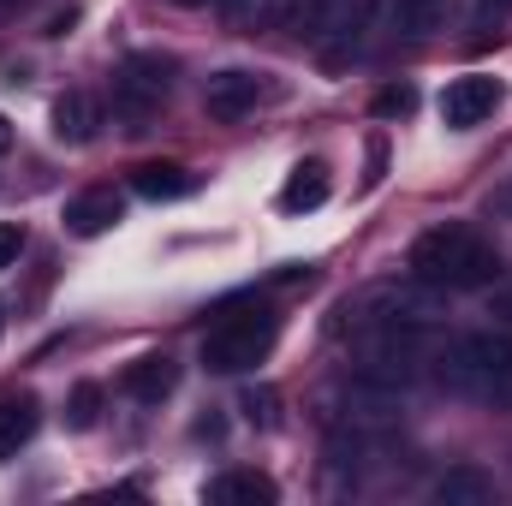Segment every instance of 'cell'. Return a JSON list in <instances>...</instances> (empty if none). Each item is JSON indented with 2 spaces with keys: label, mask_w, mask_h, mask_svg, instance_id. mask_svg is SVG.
<instances>
[{
  "label": "cell",
  "mask_w": 512,
  "mask_h": 506,
  "mask_svg": "<svg viewBox=\"0 0 512 506\" xmlns=\"http://www.w3.org/2000/svg\"><path fill=\"white\" fill-rule=\"evenodd\" d=\"M411 280L417 286H429V292H483V286H495L501 280V251L477 233V227H465V221H441V227H429L417 245H411Z\"/></svg>",
  "instance_id": "2"
},
{
  "label": "cell",
  "mask_w": 512,
  "mask_h": 506,
  "mask_svg": "<svg viewBox=\"0 0 512 506\" xmlns=\"http://www.w3.org/2000/svg\"><path fill=\"white\" fill-rule=\"evenodd\" d=\"M102 126V114H96V102L84 96V90H66L60 102H54V137L60 143H90Z\"/></svg>",
  "instance_id": "14"
},
{
  "label": "cell",
  "mask_w": 512,
  "mask_h": 506,
  "mask_svg": "<svg viewBox=\"0 0 512 506\" xmlns=\"http://www.w3.org/2000/svg\"><path fill=\"white\" fill-rule=\"evenodd\" d=\"M0 334H6V316H0Z\"/></svg>",
  "instance_id": "24"
},
{
  "label": "cell",
  "mask_w": 512,
  "mask_h": 506,
  "mask_svg": "<svg viewBox=\"0 0 512 506\" xmlns=\"http://www.w3.org/2000/svg\"><path fill=\"white\" fill-rule=\"evenodd\" d=\"M24 251V227H12V221H0V268H12Z\"/></svg>",
  "instance_id": "19"
},
{
  "label": "cell",
  "mask_w": 512,
  "mask_h": 506,
  "mask_svg": "<svg viewBox=\"0 0 512 506\" xmlns=\"http://www.w3.org/2000/svg\"><path fill=\"white\" fill-rule=\"evenodd\" d=\"M495 203H501V215H512V179H507V191H501Z\"/></svg>",
  "instance_id": "23"
},
{
  "label": "cell",
  "mask_w": 512,
  "mask_h": 506,
  "mask_svg": "<svg viewBox=\"0 0 512 506\" xmlns=\"http://www.w3.org/2000/svg\"><path fill=\"white\" fill-rule=\"evenodd\" d=\"M36 423H42V405H36L30 393H18V399H0V459H18V453L30 447Z\"/></svg>",
  "instance_id": "12"
},
{
  "label": "cell",
  "mask_w": 512,
  "mask_h": 506,
  "mask_svg": "<svg viewBox=\"0 0 512 506\" xmlns=\"http://www.w3.org/2000/svg\"><path fill=\"white\" fill-rule=\"evenodd\" d=\"M429 376L441 381L453 399L507 411L512 405V334H495V328L453 334L447 346L429 352Z\"/></svg>",
  "instance_id": "1"
},
{
  "label": "cell",
  "mask_w": 512,
  "mask_h": 506,
  "mask_svg": "<svg viewBox=\"0 0 512 506\" xmlns=\"http://www.w3.org/2000/svg\"><path fill=\"white\" fill-rule=\"evenodd\" d=\"M6 6H12V0H0V12H6Z\"/></svg>",
  "instance_id": "25"
},
{
  "label": "cell",
  "mask_w": 512,
  "mask_h": 506,
  "mask_svg": "<svg viewBox=\"0 0 512 506\" xmlns=\"http://www.w3.org/2000/svg\"><path fill=\"white\" fill-rule=\"evenodd\" d=\"M328 191H334L328 167H322V161H298V167L286 173V185H280V209H286V215H310V209L328 203Z\"/></svg>",
  "instance_id": "10"
},
{
  "label": "cell",
  "mask_w": 512,
  "mask_h": 506,
  "mask_svg": "<svg viewBox=\"0 0 512 506\" xmlns=\"http://www.w3.org/2000/svg\"><path fill=\"white\" fill-rule=\"evenodd\" d=\"M120 221H126V197L120 191H84V197L66 203V233L72 239H102Z\"/></svg>",
  "instance_id": "7"
},
{
  "label": "cell",
  "mask_w": 512,
  "mask_h": 506,
  "mask_svg": "<svg viewBox=\"0 0 512 506\" xmlns=\"http://www.w3.org/2000/svg\"><path fill=\"white\" fill-rule=\"evenodd\" d=\"M131 191L149 203H179L197 191V173H185L179 161H143V167H131Z\"/></svg>",
  "instance_id": "9"
},
{
  "label": "cell",
  "mask_w": 512,
  "mask_h": 506,
  "mask_svg": "<svg viewBox=\"0 0 512 506\" xmlns=\"http://www.w3.org/2000/svg\"><path fill=\"white\" fill-rule=\"evenodd\" d=\"M209 501L215 506H274L280 489H274V477H262V471H221V477L209 483Z\"/></svg>",
  "instance_id": "11"
},
{
  "label": "cell",
  "mask_w": 512,
  "mask_h": 506,
  "mask_svg": "<svg viewBox=\"0 0 512 506\" xmlns=\"http://www.w3.org/2000/svg\"><path fill=\"white\" fill-rule=\"evenodd\" d=\"M96 417H102V387L78 381L72 399H66V429H96Z\"/></svg>",
  "instance_id": "16"
},
{
  "label": "cell",
  "mask_w": 512,
  "mask_h": 506,
  "mask_svg": "<svg viewBox=\"0 0 512 506\" xmlns=\"http://www.w3.org/2000/svg\"><path fill=\"white\" fill-rule=\"evenodd\" d=\"M179 6H221V12H245L251 0H179Z\"/></svg>",
  "instance_id": "21"
},
{
  "label": "cell",
  "mask_w": 512,
  "mask_h": 506,
  "mask_svg": "<svg viewBox=\"0 0 512 506\" xmlns=\"http://www.w3.org/2000/svg\"><path fill=\"white\" fill-rule=\"evenodd\" d=\"M173 387H179V364H173L167 352L137 358V364H126V376H120V393H126V399H137V405H161Z\"/></svg>",
  "instance_id": "8"
},
{
  "label": "cell",
  "mask_w": 512,
  "mask_h": 506,
  "mask_svg": "<svg viewBox=\"0 0 512 506\" xmlns=\"http://www.w3.org/2000/svg\"><path fill=\"white\" fill-rule=\"evenodd\" d=\"M239 405H245V417H251V423H262V429L274 423V393H268V387H251Z\"/></svg>",
  "instance_id": "18"
},
{
  "label": "cell",
  "mask_w": 512,
  "mask_h": 506,
  "mask_svg": "<svg viewBox=\"0 0 512 506\" xmlns=\"http://www.w3.org/2000/svg\"><path fill=\"white\" fill-rule=\"evenodd\" d=\"M507 12H512V0H477V24H483V30H489V24H501Z\"/></svg>",
  "instance_id": "20"
},
{
  "label": "cell",
  "mask_w": 512,
  "mask_h": 506,
  "mask_svg": "<svg viewBox=\"0 0 512 506\" xmlns=\"http://www.w3.org/2000/svg\"><path fill=\"white\" fill-rule=\"evenodd\" d=\"M411 108H417V90H411V84H393V90L376 96V120H405Z\"/></svg>",
  "instance_id": "17"
},
{
  "label": "cell",
  "mask_w": 512,
  "mask_h": 506,
  "mask_svg": "<svg viewBox=\"0 0 512 506\" xmlns=\"http://www.w3.org/2000/svg\"><path fill=\"white\" fill-rule=\"evenodd\" d=\"M268 96H274L268 78H262V72H245V66H227V72H215V78L203 84V108H209V120H221V126L251 120Z\"/></svg>",
  "instance_id": "6"
},
{
  "label": "cell",
  "mask_w": 512,
  "mask_h": 506,
  "mask_svg": "<svg viewBox=\"0 0 512 506\" xmlns=\"http://www.w3.org/2000/svg\"><path fill=\"white\" fill-rule=\"evenodd\" d=\"M274 340H280V316H274L268 304L233 310V316H221V322L203 334V370H215V376H245V370H256V364L274 352Z\"/></svg>",
  "instance_id": "3"
},
{
  "label": "cell",
  "mask_w": 512,
  "mask_h": 506,
  "mask_svg": "<svg viewBox=\"0 0 512 506\" xmlns=\"http://www.w3.org/2000/svg\"><path fill=\"white\" fill-rule=\"evenodd\" d=\"M435 501H441V506H489V501H495V483H489L483 471L459 465V471H447V477L435 483Z\"/></svg>",
  "instance_id": "15"
},
{
  "label": "cell",
  "mask_w": 512,
  "mask_h": 506,
  "mask_svg": "<svg viewBox=\"0 0 512 506\" xmlns=\"http://www.w3.org/2000/svg\"><path fill=\"white\" fill-rule=\"evenodd\" d=\"M507 102V84L489 78V72H465L441 90V126L447 131H477L483 120H495Z\"/></svg>",
  "instance_id": "5"
},
{
  "label": "cell",
  "mask_w": 512,
  "mask_h": 506,
  "mask_svg": "<svg viewBox=\"0 0 512 506\" xmlns=\"http://www.w3.org/2000/svg\"><path fill=\"white\" fill-rule=\"evenodd\" d=\"M6 149H12V120L0 114V155H6Z\"/></svg>",
  "instance_id": "22"
},
{
  "label": "cell",
  "mask_w": 512,
  "mask_h": 506,
  "mask_svg": "<svg viewBox=\"0 0 512 506\" xmlns=\"http://www.w3.org/2000/svg\"><path fill=\"white\" fill-rule=\"evenodd\" d=\"M173 96V60L167 54H126L114 72V120L126 131H149V120Z\"/></svg>",
  "instance_id": "4"
},
{
  "label": "cell",
  "mask_w": 512,
  "mask_h": 506,
  "mask_svg": "<svg viewBox=\"0 0 512 506\" xmlns=\"http://www.w3.org/2000/svg\"><path fill=\"white\" fill-rule=\"evenodd\" d=\"M453 18V0H393V30L423 42V36H441Z\"/></svg>",
  "instance_id": "13"
}]
</instances>
